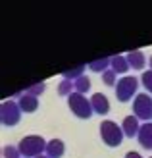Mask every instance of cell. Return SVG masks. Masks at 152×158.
<instances>
[{
	"instance_id": "obj_1",
	"label": "cell",
	"mask_w": 152,
	"mask_h": 158,
	"mask_svg": "<svg viewBox=\"0 0 152 158\" xmlns=\"http://www.w3.org/2000/svg\"><path fill=\"white\" fill-rule=\"evenodd\" d=\"M46 141L41 135H29V137H23L19 141V152L23 158H39L43 156V152H46Z\"/></svg>"
},
{
	"instance_id": "obj_2",
	"label": "cell",
	"mask_w": 152,
	"mask_h": 158,
	"mask_svg": "<svg viewBox=\"0 0 152 158\" xmlns=\"http://www.w3.org/2000/svg\"><path fill=\"white\" fill-rule=\"evenodd\" d=\"M68 106H69L71 112H73L77 118H81V120H89L92 116V112H94L91 100H87V97L81 94V93H73L71 97H68Z\"/></svg>"
},
{
	"instance_id": "obj_3",
	"label": "cell",
	"mask_w": 152,
	"mask_h": 158,
	"mask_svg": "<svg viewBox=\"0 0 152 158\" xmlns=\"http://www.w3.org/2000/svg\"><path fill=\"white\" fill-rule=\"evenodd\" d=\"M100 137L108 147H119L125 135H123V129L117 123L106 120V122L100 123Z\"/></svg>"
},
{
	"instance_id": "obj_4",
	"label": "cell",
	"mask_w": 152,
	"mask_h": 158,
	"mask_svg": "<svg viewBox=\"0 0 152 158\" xmlns=\"http://www.w3.org/2000/svg\"><path fill=\"white\" fill-rule=\"evenodd\" d=\"M137 87H139V79L133 77V75H125L117 81L116 85V98L119 102H129L133 98V94L137 93Z\"/></svg>"
},
{
	"instance_id": "obj_5",
	"label": "cell",
	"mask_w": 152,
	"mask_h": 158,
	"mask_svg": "<svg viewBox=\"0 0 152 158\" xmlns=\"http://www.w3.org/2000/svg\"><path fill=\"white\" fill-rule=\"evenodd\" d=\"M133 116L139 120H152V98L148 93H139L133 100Z\"/></svg>"
},
{
	"instance_id": "obj_6",
	"label": "cell",
	"mask_w": 152,
	"mask_h": 158,
	"mask_svg": "<svg viewBox=\"0 0 152 158\" xmlns=\"http://www.w3.org/2000/svg\"><path fill=\"white\" fill-rule=\"evenodd\" d=\"M21 118V108L18 102H14L12 98L10 100H4L2 104H0V120H2L4 125H18Z\"/></svg>"
},
{
	"instance_id": "obj_7",
	"label": "cell",
	"mask_w": 152,
	"mask_h": 158,
	"mask_svg": "<svg viewBox=\"0 0 152 158\" xmlns=\"http://www.w3.org/2000/svg\"><path fill=\"white\" fill-rule=\"evenodd\" d=\"M91 104H92V110L97 112L98 116H106L110 112V102H108V97L102 93H94L91 97Z\"/></svg>"
},
{
	"instance_id": "obj_8",
	"label": "cell",
	"mask_w": 152,
	"mask_h": 158,
	"mask_svg": "<svg viewBox=\"0 0 152 158\" xmlns=\"http://www.w3.org/2000/svg\"><path fill=\"white\" fill-rule=\"evenodd\" d=\"M137 139H139V143H141L142 148H146V151L152 148V123L150 122H145V123L141 125Z\"/></svg>"
},
{
	"instance_id": "obj_9",
	"label": "cell",
	"mask_w": 152,
	"mask_h": 158,
	"mask_svg": "<svg viewBox=\"0 0 152 158\" xmlns=\"http://www.w3.org/2000/svg\"><path fill=\"white\" fill-rule=\"evenodd\" d=\"M121 129H123V135L125 137H137L139 135V129H141V123H139V118L137 116H127L123 123H121Z\"/></svg>"
},
{
	"instance_id": "obj_10",
	"label": "cell",
	"mask_w": 152,
	"mask_h": 158,
	"mask_svg": "<svg viewBox=\"0 0 152 158\" xmlns=\"http://www.w3.org/2000/svg\"><path fill=\"white\" fill-rule=\"evenodd\" d=\"M66 152V145H64L62 139H52L46 145V156L48 158H62Z\"/></svg>"
},
{
	"instance_id": "obj_11",
	"label": "cell",
	"mask_w": 152,
	"mask_h": 158,
	"mask_svg": "<svg viewBox=\"0 0 152 158\" xmlns=\"http://www.w3.org/2000/svg\"><path fill=\"white\" fill-rule=\"evenodd\" d=\"M125 58H127V62H129V68H133V69H142L145 64H146V58H145V54H142L141 50L127 52Z\"/></svg>"
},
{
	"instance_id": "obj_12",
	"label": "cell",
	"mask_w": 152,
	"mask_h": 158,
	"mask_svg": "<svg viewBox=\"0 0 152 158\" xmlns=\"http://www.w3.org/2000/svg\"><path fill=\"white\" fill-rule=\"evenodd\" d=\"M18 104H19V108H21V112H25V114H31V112H35V110L39 108L37 97H31V94H27V93L18 100Z\"/></svg>"
},
{
	"instance_id": "obj_13",
	"label": "cell",
	"mask_w": 152,
	"mask_h": 158,
	"mask_svg": "<svg viewBox=\"0 0 152 158\" xmlns=\"http://www.w3.org/2000/svg\"><path fill=\"white\" fill-rule=\"evenodd\" d=\"M112 58V69H114L116 73H125L127 69H129V62H127L125 56H110Z\"/></svg>"
},
{
	"instance_id": "obj_14",
	"label": "cell",
	"mask_w": 152,
	"mask_h": 158,
	"mask_svg": "<svg viewBox=\"0 0 152 158\" xmlns=\"http://www.w3.org/2000/svg\"><path fill=\"white\" fill-rule=\"evenodd\" d=\"M108 68H112V58H98V60H92L89 64V69L98 72V73L108 72Z\"/></svg>"
},
{
	"instance_id": "obj_15",
	"label": "cell",
	"mask_w": 152,
	"mask_h": 158,
	"mask_svg": "<svg viewBox=\"0 0 152 158\" xmlns=\"http://www.w3.org/2000/svg\"><path fill=\"white\" fill-rule=\"evenodd\" d=\"M87 69V66H79V68H73V69H66V72H62L64 79H68V81H77L79 77H83V72Z\"/></svg>"
},
{
	"instance_id": "obj_16",
	"label": "cell",
	"mask_w": 152,
	"mask_h": 158,
	"mask_svg": "<svg viewBox=\"0 0 152 158\" xmlns=\"http://www.w3.org/2000/svg\"><path fill=\"white\" fill-rule=\"evenodd\" d=\"M58 93L62 97H71V94L75 93V83L68 81V79H62V83L58 85Z\"/></svg>"
},
{
	"instance_id": "obj_17",
	"label": "cell",
	"mask_w": 152,
	"mask_h": 158,
	"mask_svg": "<svg viewBox=\"0 0 152 158\" xmlns=\"http://www.w3.org/2000/svg\"><path fill=\"white\" fill-rule=\"evenodd\" d=\"M73 83H75V93H81V94H85V93H89V89H91V79L87 77V75L79 77L77 81H73Z\"/></svg>"
},
{
	"instance_id": "obj_18",
	"label": "cell",
	"mask_w": 152,
	"mask_h": 158,
	"mask_svg": "<svg viewBox=\"0 0 152 158\" xmlns=\"http://www.w3.org/2000/svg\"><path fill=\"white\" fill-rule=\"evenodd\" d=\"M44 89H46V85H44V83H35V85L27 87L25 93L31 94V97H39V94H43V93H44Z\"/></svg>"
},
{
	"instance_id": "obj_19",
	"label": "cell",
	"mask_w": 152,
	"mask_h": 158,
	"mask_svg": "<svg viewBox=\"0 0 152 158\" xmlns=\"http://www.w3.org/2000/svg\"><path fill=\"white\" fill-rule=\"evenodd\" d=\"M2 156L4 158H21V152L18 147H4L2 148Z\"/></svg>"
},
{
	"instance_id": "obj_20",
	"label": "cell",
	"mask_w": 152,
	"mask_h": 158,
	"mask_svg": "<svg viewBox=\"0 0 152 158\" xmlns=\"http://www.w3.org/2000/svg\"><path fill=\"white\" fill-rule=\"evenodd\" d=\"M102 81L106 83L108 87L117 85V83H116V72H114V69H108V72H104V73H102Z\"/></svg>"
},
{
	"instance_id": "obj_21",
	"label": "cell",
	"mask_w": 152,
	"mask_h": 158,
	"mask_svg": "<svg viewBox=\"0 0 152 158\" xmlns=\"http://www.w3.org/2000/svg\"><path fill=\"white\" fill-rule=\"evenodd\" d=\"M142 85H145V89H148V93L152 94V69L142 73Z\"/></svg>"
},
{
	"instance_id": "obj_22",
	"label": "cell",
	"mask_w": 152,
	"mask_h": 158,
	"mask_svg": "<svg viewBox=\"0 0 152 158\" xmlns=\"http://www.w3.org/2000/svg\"><path fill=\"white\" fill-rule=\"evenodd\" d=\"M125 158H142V156H141L139 152H133V151H131V152H127V154H125Z\"/></svg>"
},
{
	"instance_id": "obj_23",
	"label": "cell",
	"mask_w": 152,
	"mask_h": 158,
	"mask_svg": "<svg viewBox=\"0 0 152 158\" xmlns=\"http://www.w3.org/2000/svg\"><path fill=\"white\" fill-rule=\"evenodd\" d=\"M150 69H152V56H150Z\"/></svg>"
},
{
	"instance_id": "obj_24",
	"label": "cell",
	"mask_w": 152,
	"mask_h": 158,
	"mask_svg": "<svg viewBox=\"0 0 152 158\" xmlns=\"http://www.w3.org/2000/svg\"><path fill=\"white\" fill-rule=\"evenodd\" d=\"M39 158H48V156H39Z\"/></svg>"
},
{
	"instance_id": "obj_25",
	"label": "cell",
	"mask_w": 152,
	"mask_h": 158,
	"mask_svg": "<svg viewBox=\"0 0 152 158\" xmlns=\"http://www.w3.org/2000/svg\"><path fill=\"white\" fill-rule=\"evenodd\" d=\"M150 158H152V156H150Z\"/></svg>"
}]
</instances>
